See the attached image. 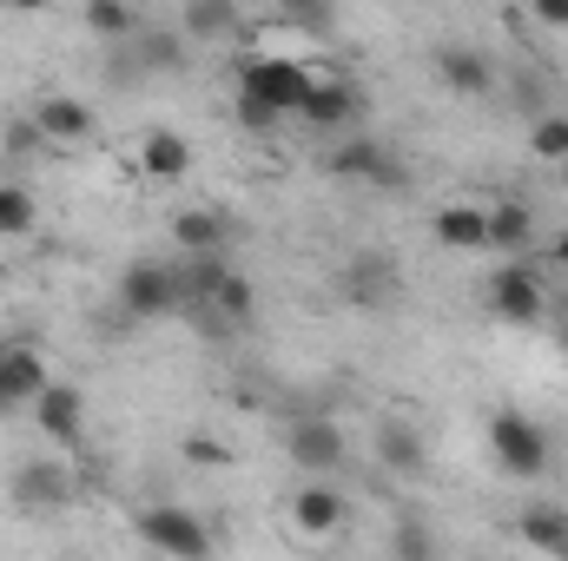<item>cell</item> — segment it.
I'll use <instances>...</instances> for the list:
<instances>
[{"mask_svg":"<svg viewBox=\"0 0 568 561\" xmlns=\"http://www.w3.org/2000/svg\"><path fill=\"white\" fill-rule=\"evenodd\" d=\"M377 456H384L390 476H417V469H424V436H417V422L384 417L377 422Z\"/></svg>","mask_w":568,"mask_h":561,"instance_id":"e0dca14e","label":"cell"},{"mask_svg":"<svg viewBox=\"0 0 568 561\" xmlns=\"http://www.w3.org/2000/svg\"><path fill=\"white\" fill-rule=\"evenodd\" d=\"M47 384H53L47 377V357L33 344H7V364H0V417L20 410V404H40Z\"/></svg>","mask_w":568,"mask_h":561,"instance_id":"ba28073f","label":"cell"},{"mask_svg":"<svg viewBox=\"0 0 568 561\" xmlns=\"http://www.w3.org/2000/svg\"><path fill=\"white\" fill-rule=\"evenodd\" d=\"M483 218H489V252H523V245L536 238V212H529L523 198L483 205Z\"/></svg>","mask_w":568,"mask_h":561,"instance_id":"d6986e66","label":"cell"},{"mask_svg":"<svg viewBox=\"0 0 568 561\" xmlns=\"http://www.w3.org/2000/svg\"><path fill=\"white\" fill-rule=\"evenodd\" d=\"M140 165H145V178H185V165H192V145L179 140L172 126H159V133H145Z\"/></svg>","mask_w":568,"mask_h":561,"instance_id":"44dd1931","label":"cell"},{"mask_svg":"<svg viewBox=\"0 0 568 561\" xmlns=\"http://www.w3.org/2000/svg\"><path fill=\"white\" fill-rule=\"evenodd\" d=\"M562 350H568V310H562Z\"/></svg>","mask_w":568,"mask_h":561,"instance_id":"f546056e","label":"cell"},{"mask_svg":"<svg viewBox=\"0 0 568 561\" xmlns=\"http://www.w3.org/2000/svg\"><path fill=\"white\" fill-rule=\"evenodd\" d=\"M291 516H297L304 536H337V529H344V496H337L331 482H311V489H297Z\"/></svg>","mask_w":568,"mask_h":561,"instance_id":"ac0fdd59","label":"cell"},{"mask_svg":"<svg viewBox=\"0 0 568 561\" xmlns=\"http://www.w3.org/2000/svg\"><path fill=\"white\" fill-rule=\"evenodd\" d=\"M179 304H185V278H179L172 265H152V258L126 265V278H120V310H126V317L152 324V317H172Z\"/></svg>","mask_w":568,"mask_h":561,"instance_id":"3957f363","label":"cell"},{"mask_svg":"<svg viewBox=\"0 0 568 561\" xmlns=\"http://www.w3.org/2000/svg\"><path fill=\"white\" fill-rule=\"evenodd\" d=\"M390 555L397 561H436V536H429L424 522H397V529H390Z\"/></svg>","mask_w":568,"mask_h":561,"instance_id":"d4e9b609","label":"cell"},{"mask_svg":"<svg viewBox=\"0 0 568 561\" xmlns=\"http://www.w3.org/2000/svg\"><path fill=\"white\" fill-rule=\"evenodd\" d=\"M0 364H7V344H0Z\"/></svg>","mask_w":568,"mask_h":561,"instance_id":"1f68e13d","label":"cell"},{"mask_svg":"<svg viewBox=\"0 0 568 561\" xmlns=\"http://www.w3.org/2000/svg\"><path fill=\"white\" fill-rule=\"evenodd\" d=\"M523 542H529L536 555L568 561V509H556V502H536V509H523Z\"/></svg>","mask_w":568,"mask_h":561,"instance_id":"ffe728a7","label":"cell"},{"mask_svg":"<svg viewBox=\"0 0 568 561\" xmlns=\"http://www.w3.org/2000/svg\"><path fill=\"white\" fill-rule=\"evenodd\" d=\"M13 502L20 509H67L73 502V476L60 462H20L13 469Z\"/></svg>","mask_w":568,"mask_h":561,"instance_id":"8fae6325","label":"cell"},{"mask_svg":"<svg viewBox=\"0 0 568 561\" xmlns=\"http://www.w3.org/2000/svg\"><path fill=\"white\" fill-rule=\"evenodd\" d=\"M436 73H443V86H456V93H489V86H496V67H489L476 47H463V40L436 47Z\"/></svg>","mask_w":568,"mask_h":561,"instance_id":"5bb4252c","label":"cell"},{"mask_svg":"<svg viewBox=\"0 0 568 561\" xmlns=\"http://www.w3.org/2000/svg\"><path fill=\"white\" fill-rule=\"evenodd\" d=\"M562 192H568V159H562Z\"/></svg>","mask_w":568,"mask_h":561,"instance_id":"4dcf8cb0","label":"cell"},{"mask_svg":"<svg viewBox=\"0 0 568 561\" xmlns=\"http://www.w3.org/2000/svg\"><path fill=\"white\" fill-rule=\"evenodd\" d=\"M536 20H542V27H549V20H556V27H568V7H562V0H556V7L542 0V7H536Z\"/></svg>","mask_w":568,"mask_h":561,"instance_id":"83f0119b","label":"cell"},{"mask_svg":"<svg viewBox=\"0 0 568 561\" xmlns=\"http://www.w3.org/2000/svg\"><path fill=\"white\" fill-rule=\"evenodd\" d=\"M33 133H40V140H60V145L87 140V133H93V106H80V100H67V93H47V100L33 106Z\"/></svg>","mask_w":568,"mask_h":561,"instance_id":"4fadbf2b","label":"cell"},{"mask_svg":"<svg viewBox=\"0 0 568 561\" xmlns=\"http://www.w3.org/2000/svg\"><path fill=\"white\" fill-rule=\"evenodd\" d=\"M344 290H351L357 304H390V297H397V265H390L384 252H364V258L344 265Z\"/></svg>","mask_w":568,"mask_h":561,"instance_id":"2e32d148","label":"cell"},{"mask_svg":"<svg viewBox=\"0 0 568 561\" xmlns=\"http://www.w3.org/2000/svg\"><path fill=\"white\" fill-rule=\"evenodd\" d=\"M33 422H40L53 442H80V429H87V397H80L73 384H47L40 404H33Z\"/></svg>","mask_w":568,"mask_h":561,"instance_id":"7c38bea8","label":"cell"},{"mask_svg":"<svg viewBox=\"0 0 568 561\" xmlns=\"http://www.w3.org/2000/svg\"><path fill=\"white\" fill-rule=\"evenodd\" d=\"M364 113V93L351 86V80H311V93H304V106H297V120L304 126H351Z\"/></svg>","mask_w":568,"mask_h":561,"instance_id":"9c48e42d","label":"cell"},{"mask_svg":"<svg viewBox=\"0 0 568 561\" xmlns=\"http://www.w3.org/2000/svg\"><path fill=\"white\" fill-rule=\"evenodd\" d=\"M87 27H93L100 40H133V33H140V13L120 7V0H93V7H87Z\"/></svg>","mask_w":568,"mask_h":561,"instance_id":"603a6c76","label":"cell"},{"mask_svg":"<svg viewBox=\"0 0 568 561\" xmlns=\"http://www.w3.org/2000/svg\"><path fill=\"white\" fill-rule=\"evenodd\" d=\"M172 245L192 252V258H219V252L232 245V225H225V212L192 205V212H172Z\"/></svg>","mask_w":568,"mask_h":561,"instance_id":"30bf717a","label":"cell"},{"mask_svg":"<svg viewBox=\"0 0 568 561\" xmlns=\"http://www.w3.org/2000/svg\"><path fill=\"white\" fill-rule=\"evenodd\" d=\"M140 542L145 549H159L165 561H212V529H205L192 509H179V502L145 509L140 516Z\"/></svg>","mask_w":568,"mask_h":561,"instance_id":"7a4b0ae2","label":"cell"},{"mask_svg":"<svg viewBox=\"0 0 568 561\" xmlns=\"http://www.w3.org/2000/svg\"><path fill=\"white\" fill-rule=\"evenodd\" d=\"M7 145H13V152H27V145H40V133H33V126H7Z\"/></svg>","mask_w":568,"mask_h":561,"instance_id":"4316f807","label":"cell"},{"mask_svg":"<svg viewBox=\"0 0 568 561\" xmlns=\"http://www.w3.org/2000/svg\"><path fill=\"white\" fill-rule=\"evenodd\" d=\"M549 258H556V265H562V272H568V232H562V238H556V252H549Z\"/></svg>","mask_w":568,"mask_h":561,"instance_id":"f1b7e54d","label":"cell"},{"mask_svg":"<svg viewBox=\"0 0 568 561\" xmlns=\"http://www.w3.org/2000/svg\"><path fill=\"white\" fill-rule=\"evenodd\" d=\"M324 172H331V178H371V185H397V178H404V165H397L377 140L331 145V152H324Z\"/></svg>","mask_w":568,"mask_h":561,"instance_id":"52a82bcc","label":"cell"},{"mask_svg":"<svg viewBox=\"0 0 568 561\" xmlns=\"http://www.w3.org/2000/svg\"><path fill=\"white\" fill-rule=\"evenodd\" d=\"M291 462H297L304 476H337V469H344V429L324 422V417L291 422Z\"/></svg>","mask_w":568,"mask_h":561,"instance_id":"8992f818","label":"cell"},{"mask_svg":"<svg viewBox=\"0 0 568 561\" xmlns=\"http://www.w3.org/2000/svg\"><path fill=\"white\" fill-rule=\"evenodd\" d=\"M429 232H436V245H449V252H489V218H483V205H443V212L429 218Z\"/></svg>","mask_w":568,"mask_h":561,"instance_id":"9a60e30c","label":"cell"},{"mask_svg":"<svg viewBox=\"0 0 568 561\" xmlns=\"http://www.w3.org/2000/svg\"><path fill=\"white\" fill-rule=\"evenodd\" d=\"M489 310H496L503 324L529 330V324H542V310H549V290H542V278H536L529 265H503V272L489 278Z\"/></svg>","mask_w":568,"mask_h":561,"instance_id":"5b68a950","label":"cell"},{"mask_svg":"<svg viewBox=\"0 0 568 561\" xmlns=\"http://www.w3.org/2000/svg\"><path fill=\"white\" fill-rule=\"evenodd\" d=\"M529 145H536L542 159H556V165H562V159H568V113H562V120H556V113H549V120H536Z\"/></svg>","mask_w":568,"mask_h":561,"instance_id":"484cf974","label":"cell"},{"mask_svg":"<svg viewBox=\"0 0 568 561\" xmlns=\"http://www.w3.org/2000/svg\"><path fill=\"white\" fill-rule=\"evenodd\" d=\"M489 449H496V462L509 476H542L549 469V436L523 417V410H496L489 417Z\"/></svg>","mask_w":568,"mask_h":561,"instance_id":"277c9868","label":"cell"},{"mask_svg":"<svg viewBox=\"0 0 568 561\" xmlns=\"http://www.w3.org/2000/svg\"><path fill=\"white\" fill-rule=\"evenodd\" d=\"M311 93V73L284 53H265V60H245L239 67V126L245 133H272L284 126Z\"/></svg>","mask_w":568,"mask_h":561,"instance_id":"6da1fadb","label":"cell"},{"mask_svg":"<svg viewBox=\"0 0 568 561\" xmlns=\"http://www.w3.org/2000/svg\"><path fill=\"white\" fill-rule=\"evenodd\" d=\"M179 27H185V33H199V40H225V33H239V7H212V0H192V7L179 13Z\"/></svg>","mask_w":568,"mask_h":561,"instance_id":"7402d4cb","label":"cell"},{"mask_svg":"<svg viewBox=\"0 0 568 561\" xmlns=\"http://www.w3.org/2000/svg\"><path fill=\"white\" fill-rule=\"evenodd\" d=\"M27 232H33V192L0 185V238H27Z\"/></svg>","mask_w":568,"mask_h":561,"instance_id":"cb8c5ba5","label":"cell"}]
</instances>
